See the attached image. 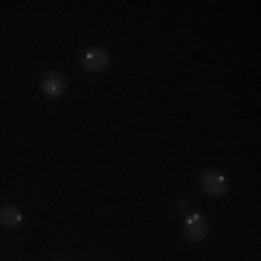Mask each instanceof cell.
<instances>
[{
  "label": "cell",
  "mask_w": 261,
  "mask_h": 261,
  "mask_svg": "<svg viewBox=\"0 0 261 261\" xmlns=\"http://www.w3.org/2000/svg\"><path fill=\"white\" fill-rule=\"evenodd\" d=\"M82 67L87 73H105L111 67V53L105 47H87L82 53Z\"/></svg>",
  "instance_id": "obj_2"
},
{
  "label": "cell",
  "mask_w": 261,
  "mask_h": 261,
  "mask_svg": "<svg viewBox=\"0 0 261 261\" xmlns=\"http://www.w3.org/2000/svg\"><path fill=\"white\" fill-rule=\"evenodd\" d=\"M41 93L47 96V99H61V96L67 93V82H64V75L56 73V70H47V73H41Z\"/></svg>",
  "instance_id": "obj_3"
},
{
  "label": "cell",
  "mask_w": 261,
  "mask_h": 261,
  "mask_svg": "<svg viewBox=\"0 0 261 261\" xmlns=\"http://www.w3.org/2000/svg\"><path fill=\"white\" fill-rule=\"evenodd\" d=\"M183 235H186V241L192 244H200L209 235V221L203 218V212H189L183 218Z\"/></svg>",
  "instance_id": "obj_1"
},
{
  "label": "cell",
  "mask_w": 261,
  "mask_h": 261,
  "mask_svg": "<svg viewBox=\"0 0 261 261\" xmlns=\"http://www.w3.org/2000/svg\"><path fill=\"white\" fill-rule=\"evenodd\" d=\"M0 226H3V229H20V226H23V212L12 203L0 206Z\"/></svg>",
  "instance_id": "obj_5"
},
{
  "label": "cell",
  "mask_w": 261,
  "mask_h": 261,
  "mask_svg": "<svg viewBox=\"0 0 261 261\" xmlns=\"http://www.w3.org/2000/svg\"><path fill=\"white\" fill-rule=\"evenodd\" d=\"M58 261H61V258H58Z\"/></svg>",
  "instance_id": "obj_6"
},
{
  "label": "cell",
  "mask_w": 261,
  "mask_h": 261,
  "mask_svg": "<svg viewBox=\"0 0 261 261\" xmlns=\"http://www.w3.org/2000/svg\"><path fill=\"white\" fill-rule=\"evenodd\" d=\"M200 189H203L209 197H224L229 192V180L221 174V171H203L200 174Z\"/></svg>",
  "instance_id": "obj_4"
}]
</instances>
